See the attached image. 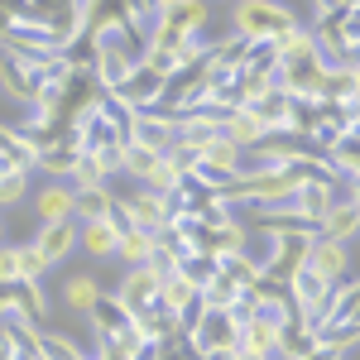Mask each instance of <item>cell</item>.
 Wrapping results in <instances>:
<instances>
[{"label": "cell", "mask_w": 360, "mask_h": 360, "mask_svg": "<svg viewBox=\"0 0 360 360\" xmlns=\"http://www.w3.org/2000/svg\"><path fill=\"white\" fill-rule=\"evenodd\" d=\"M207 25H212V5H207V0H178V5L159 10L154 29L144 34V53H173L178 44L202 39Z\"/></svg>", "instance_id": "obj_1"}, {"label": "cell", "mask_w": 360, "mask_h": 360, "mask_svg": "<svg viewBox=\"0 0 360 360\" xmlns=\"http://www.w3.org/2000/svg\"><path fill=\"white\" fill-rule=\"evenodd\" d=\"M86 58H91V82L101 86V91H115V86L139 68L144 39H135L130 29H120V34H111V39H96Z\"/></svg>", "instance_id": "obj_2"}, {"label": "cell", "mask_w": 360, "mask_h": 360, "mask_svg": "<svg viewBox=\"0 0 360 360\" xmlns=\"http://www.w3.org/2000/svg\"><path fill=\"white\" fill-rule=\"evenodd\" d=\"M231 34H240L245 44H269L278 34H288L293 25H303L288 5H278V0H236V10H231Z\"/></svg>", "instance_id": "obj_3"}, {"label": "cell", "mask_w": 360, "mask_h": 360, "mask_svg": "<svg viewBox=\"0 0 360 360\" xmlns=\"http://www.w3.org/2000/svg\"><path fill=\"white\" fill-rule=\"evenodd\" d=\"M183 336H188V351L202 360V356H212V351H236V341H240V322H236L231 312H202Z\"/></svg>", "instance_id": "obj_4"}, {"label": "cell", "mask_w": 360, "mask_h": 360, "mask_svg": "<svg viewBox=\"0 0 360 360\" xmlns=\"http://www.w3.org/2000/svg\"><path fill=\"white\" fill-rule=\"evenodd\" d=\"M303 269H312L322 283H336V278L351 274V245L327 240V236H312L307 240V255H303Z\"/></svg>", "instance_id": "obj_5"}, {"label": "cell", "mask_w": 360, "mask_h": 360, "mask_svg": "<svg viewBox=\"0 0 360 360\" xmlns=\"http://www.w3.org/2000/svg\"><path fill=\"white\" fill-rule=\"evenodd\" d=\"M336 322H360V288L356 278H336L332 288H327V298H322V312H317V322H312V332L317 327H336Z\"/></svg>", "instance_id": "obj_6"}, {"label": "cell", "mask_w": 360, "mask_h": 360, "mask_svg": "<svg viewBox=\"0 0 360 360\" xmlns=\"http://www.w3.org/2000/svg\"><path fill=\"white\" fill-rule=\"evenodd\" d=\"M115 101H120V106H130L135 115L149 111V106H159V101H164V77H159L154 68H144V63H139L135 72L115 86Z\"/></svg>", "instance_id": "obj_7"}, {"label": "cell", "mask_w": 360, "mask_h": 360, "mask_svg": "<svg viewBox=\"0 0 360 360\" xmlns=\"http://www.w3.org/2000/svg\"><path fill=\"white\" fill-rule=\"evenodd\" d=\"M86 322H91V341H96V351H101V346H106L111 336H120L125 327H135L130 307L120 303L115 293H101V298H96V307L86 312ZM96 351H91V356H96Z\"/></svg>", "instance_id": "obj_8"}, {"label": "cell", "mask_w": 360, "mask_h": 360, "mask_svg": "<svg viewBox=\"0 0 360 360\" xmlns=\"http://www.w3.org/2000/svg\"><path fill=\"white\" fill-rule=\"evenodd\" d=\"M159 283H164V278L154 274V269L135 264V269H125L120 288H115V298H120V303L130 307V317H139V312H149V307L159 303Z\"/></svg>", "instance_id": "obj_9"}, {"label": "cell", "mask_w": 360, "mask_h": 360, "mask_svg": "<svg viewBox=\"0 0 360 360\" xmlns=\"http://www.w3.org/2000/svg\"><path fill=\"white\" fill-rule=\"evenodd\" d=\"M356 231H360V202H356V197H336L332 207L322 212V221H317V236L341 240V245H351Z\"/></svg>", "instance_id": "obj_10"}, {"label": "cell", "mask_w": 360, "mask_h": 360, "mask_svg": "<svg viewBox=\"0 0 360 360\" xmlns=\"http://www.w3.org/2000/svg\"><path fill=\"white\" fill-rule=\"evenodd\" d=\"M29 245L39 250V255L49 259V269H53V264H63V259L77 250V221H49V226H39V236H34Z\"/></svg>", "instance_id": "obj_11"}, {"label": "cell", "mask_w": 360, "mask_h": 360, "mask_svg": "<svg viewBox=\"0 0 360 360\" xmlns=\"http://www.w3.org/2000/svg\"><path fill=\"white\" fill-rule=\"evenodd\" d=\"M77 159H82V144H77L72 135H58L53 144H44V149H39L34 168H44L53 183H68V173L77 168Z\"/></svg>", "instance_id": "obj_12"}, {"label": "cell", "mask_w": 360, "mask_h": 360, "mask_svg": "<svg viewBox=\"0 0 360 360\" xmlns=\"http://www.w3.org/2000/svg\"><path fill=\"white\" fill-rule=\"evenodd\" d=\"M125 207H130L135 226H139V231H149V236L168 226V197H159V193H144V188H135V193L125 197Z\"/></svg>", "instance_id": "obj_13"}, {"label": "cell", "mask_w": 360, "mask_h": 360, "mask_svg": "<svg viewBox=\"0 0 360 360\" xmlns=\"http://www.w3.org/2000/svg\"><path fill=\"white\" fill-rule=\"evenodd\" d=\"M240 351H250V356L259 360H274V346H278V327L274 322H264V317H245L240 322V341H236Z\"/></svg>", "instance_id": "obj_14"}, {"label": "cell", "mask_w": 360, "mask_h": 360, "mask_svg": "<svg viewBox=\"0 0 360 360\" xmlns=\"http://www.w3.org/2000/svg\"><path fill=\"white\" fill-rule=\"evenodd\" d=\"M72 188L68 183H49L44 193L34 197V212H39V221L49 226V221H72Z\"/></svg>", "instance_id": "obj_15"}, {"label": "cell", "mask_w": 360, "mask_h": 360, "mask_svg": "<svg viewBox=\"0 0 360 360\" xmlns=\"http://www.w3.org/2000/svg\"><path fill=\"white\" fill-rule=\"evenodd\" d=\"M312 346H317V332H312L307 322H288V327H278L274 360H303Z\"/></svg>", "instance_id": "obj_16"}, {"label": "cell", "mask_w": 360, "mask_h": 360, "mask_svg": "<svg viewBox=\"0 0 360 360\" xmlns=\"http://www.w3.org/2000/svg\"><path fill=\"white\" fill-rule=\"evenodd\" d=\"M115 240H120V236L111 231V221H106V217H101V221H77V245H82L86 255L111 259V255H115Z\"/></svg>", "instance_id": "obj_17"}, {"label": "cell", "mask_w": 360, "mask_h": 360, "mask_svg": "<svg viewBox=\"0 0 360 360\" xmlns=\"http://www.w3.org/2000/svg\"><path fill=\"white\" fill-rule=\"evenodd\" d=\"M96 298H101V283H96L91 274H72L68 283H63V307L77 312V317H86V312L96 307Z\"/></svg>", "instance_id": "obj_18"}, {"label": "cell", "mask_w": 360, "mask_h": 360, "mask_svg": "<svg viewBox=\"0 0 360 360\" xmlns=\"http://www.w3.org/2000/svg\"><path fill=\"white\" fill-rule=\"evenodd\" d=\"M15 288H20V322L29 327H39V322H49V293H44V283H29V278H15Z\"/></svg>", "instance_id": "obj_19"}, {"label": "cell", "mask_w": 360, "mask_h": 360, "mask_svg": "<svg viewBox=\"0 0 360 360\" xmlns=\"http://www.w3.org/2000/svg\"><path fill=\"white\" fill-rule=\"evenodd\" d=\"M322 159H327V168H332L336 178H360V139L356 135H341Z\"/></svg>", "instance_id": "obj_20"}, {"label": "cell", "mask_w": 360, "mask_h": 360, "mask_svg": "<svg viewBox=\"0 0 360 360\" xmlns=\"http://www.w3.org/2000/svg\"><path fill=\"white\" fill-rule=\"evenodd\" d=\"M217 274L231 278L236 288H250V283H259V259H255L250 250H240V255H221V259H217Z\"/></svg>", "instance_id": "obj_21"}, {"label": "cell", "mask_w": 360, "mask_h": 360, "mask_svg": "<svg viewBox=\"0 0 360 360\" xmlns=\"http://www.w3.org/2000/svg\"><path fill=\"white\" fill-rule=\"evenodd\" d=\"M193 298H197V288H193V283H188L183 274H168L164 283H159V307H164L173 322H178V312L193 303Z\"/></svg>", "instance_id": "obj_22"}, {"label": "cell", "mask_w": 360, "mask_h": 360, "mask_svg": "<svg viewBox=\"0 0 360 360\" xmlns=\"http://www.w3.org/2000/svg\"><path fill=\"white\" fill-rule=\"evenodd\" d=\"M77 202H72V221H101L106 217V207L115 202L111 188H86V193H72Z\"/></svg>", "instance_id": "obj_23"}, {"label": "cell", "mask_w": 360, "mask_h": 360, "mask_svg": "<svg viewBox=\"0 0 360 360\" xmlns=\"http://www.w3.org/2000/svg\"><path fill=\"white\" fill-rule=\"evenodd\" d=\"M197 298H202V307H207V312H231V307H236V298H240V288H236V283H231V278H212V283H202V288H197Z\"/></svg>", "instance_id": "obj_24"}, {"label": "cell", "mask_w": 360, "mask_h": 360, "mask_svg": "<svg viewBox=\"0 0 360 360\" xmlns=\"http://www.w3.org/2000/svg\"><path fill=\"white\" fill-rule=\"evenodd\" d=\"M0 86H5V96H15V101H34V82H29V72L15 63V58H0Z\"/></svg>", "instance_id": "obj_25"}, {"label": "cell", "mask_w": 360, "mask_h": 360, "mask_svg": "<svg viewBox=\"0 0 360 360\" xmlns=\"http://www.w3.org/2000/svg\"><path fill=\"white\" fill-rule=\"evenodd\" d=\"M149 250H154V236H149V231H125V236H120V240H115V255H120V259H125V269H135V264H144V259H149Z\"/></svg>", "instance_id": "obj_26"}, {"label": "cell", "mask_w": 360, "mask_h": 360, "mask_svg": "<svg viewBox=\"0 0 360 360\" xmlns=\"http://www.w3.org/2000/svg\"><path fill=\"white\" fill-rule=\"evenodd\" d=\"M39 356L44 360H91L77 341H68V336H58V332H44V327H39Z\"/></svg>", "instance_id": "obj_27"}, {"label": "cell", "mask_w": 360, "mask_h": 360, "mask_svg": "<svg viewBox=\"0 0 360 360\" xmlns=\"http://www.w3.org/2000/svg\"><path fill=\"white\" fill-rule=\"evenodd\" d=\"M178 178H183V173L168 164V159H159V164L139 178V188H144V193H159V197H173V193H178Z\"/></svg>", "instance_id": "obj_28"}, {"label": "cell", "mask_w": 360, "mask_h": 360, "mask_svg": "<svg viewBox=\"0 0 360 360\" xmlns=\"http://www.w3.org/2000/svg\"><path fill=\"white\" fill-rule=\"evenodd\" d=\"M360 341V322H336V327H317V346H332V351H356Z\"/></svg>", "instance_id": "obj_29"}, {"label": "cell", "mask_w": 360, "mask_h": 360, "mask_svg": "<svg viewBox=\"0 0 360 360\" xmlns=\"http://www.w3.org/2000/svg\"><path fill=\"white\" fill-rule=\"evenodd\" d=\"M68 188H72V193H86V188H106V173H101V164H96L91 154H82V159H77V168L68 173Z\"/></svg>", "instance_id": "obj_30"}, {"label": "cell", "mask_w": 360, "mask_h": 360, "mask_svg": "<svg viewBox=\"0 0 360 360\" xmlns=\"http://www.w3.org/2000/svg\"><path fill=\"white\" fill-rule=\"evenodd\" d=\"M144 346H149V341L139 336V327H125V332L111 336V341H106L101 351H106V356H115V360H135L139 351H144Z\"/></svg>", "instance_id": "obj_31"}, {"label": "cell", "mask_w": 360, "mask_h": 360, "mask_svg": "<svg viewBox=\"0 0 360 360\" xmlns=\"http://www.w3.org/2000/svg\"><path fill=\"white\" fill-rule=\"evenodd\" d=\"M178 274L188 278L193 288H202V283H212V278H217V259H212V255H188V259L178 264Z\"/></svg>", "instance_id": "obj_32"}, {"label": "cell", "mask_w": 360, "mask_h": 360, "mask_svg": "<svg viewBox=\"0 0 360 360\" xmlns=\"http://www.w3.org/2000/svg\"><path fill=\"white\" fill-rule=\"evenodd\" d=\"M159 164V154H149V149H139V144H125V149H120V173H130V178H144V173H149V168Z\"/></svg>", "instance_id": "obj_33"}, {"label": "cell", "mask_w": 360, "mask_h": 360, "mask_svg": "<svg viewBox=\"0 0 360 360\" xmlns=\"http://www.w3.org/2000/svg\"><path fill=\"white\" fill-rule=\"evenodd\" d=\"M44 274H49V259L39 255V250L29 245H20V278H29V283H44Z\"/></svg>", "instance_id": "obj_34"}, {"label": "cell", "mask_w": 360, "mask_h": 360, "mask_svg": "<svg viewBox=\"0 0 360 360\" xmlns=\"http://www.w3.org/2000/svg\"><path fill=\"white\" fill-rule=\"evenodd\" d=\"M29 197V173H5L0 178V207H20Z\"/></svg>", "instance_id": "obj_35"}, {"label": "cell", "mask_w": 360, "mask_h": 360, "mask_svg": "<svg viewBox=\"0 0 360 360\" xmlns=\"http://www.w3.org/2000/svg\"><path fill=\"white\" fill-rule=\"evenodd\" d=\"M106 221H111L115 236H125V231H135V217H130V207H125V197H115L111 207H106Z\"/></svg>", "instance_id": "obj_36"}, {"label": "cell", "mask_w": 360, "mask_h": 360, "mask_svg": "<svg viewBox=\"0 0 360 360\" xmlns=\"http://www.w3.org/2000/svg\"><path fill=\"white\" fill-rule=\"evenodd\" d=\"M20 278V245H0V283Z\"/></svg>", "instance_id": "obj_37"}, {"label": "cell", "mask_w": 360, "mask_h": 360, "mask_svg": "<svg viewBox=\"0 0 360 360\" xmlns=\"http://www.w3.org/2000/svg\"><path fill=\"white\" fill-rule=\"evenodd\" d=\"M144 269H154V274L159 278H168V274H178V259H173V255H168V250H149V259H144Z\"/></svg>", "instance_id": "obj_38"}, {"label": "cell", "mask_w": 360, "mask_h": 360, "mask_svg": "<svg viewBox=\"0 0 360 360\" xmlns=\"http://www.w3.org/2000/svg\"><path fill=\"white\" fill-rule=\"evenodd\" d=\"M15 312H20V288L15 283H0V322L15 317Z\"/></svg>", "instance_id": "obj_39"}, {"label": "cell", "mask_w": 360, "mask_h": 360, "mask_svg": "<svg viewBox=\"0 0 360 360\" xmlns=\"http://www.w3.org/2000/svg\"><path fill=\"white\" fill-rule=\"evenodd\" d=\"M303 360H346V351H332V346H312Z\"/></svg>", "instance_id": "obj_40"}, {"label": "cell", "mask_w": 360, "mask_h": 360, "mask_svg": "<svg viewBox=\"0 0 360 360\" xmlns=\"http://www.w3.org/2000/svg\"><path fill=\"white\" fill-rule=\"evenodd\" d=\"M5 34H10V5L0 0V39H5Z\"/></svg>", "instance_id": "obj_41"}, {"label": "cell", "mask_w": 360, "mask_h": 360, "mask_svg": "<svg viewBox=\"0 0 360 360\" xmlns=\"http://www.w3.org/2000/svg\"><path fill=\"white\" fill-rule=\"evenodd\" d=\"M312 5H332V10H356V0H312Z\"/></svg>", "instance_id": "obj_42"}, {"label": "cell", "mask_w": 360, "mask_h": 360, "mask_svg": "<svg viewBox=\"0 0 360 360\" xmlns=\"http://www.w3.org/2000/svg\"><path fill=\"white\" fill-rule=\"evenodd\" d=\"M231 360H259V356H250V351H240V346H236V351H231Z\"/></svg>", "instance_id": "obj_43"}, {"label": "cell", "mask_w": 360, "mask_h": 360, "mask_svg": "<svg viewBox=\"0 0 360 360\" xmlns=\"http://www.w3.org/2000/svg\"><path fill=\"white\" fill-rule=\"evenodd\" d=\"M168 5H178V0H154V10H168Z\"/></svg>", "instance_id": "obj_44"}, {"label": "cell", "mask_w": 360, "mask_h": 360, "mask_svg": "<svg viewBox=\"0 0 360 360\" xmlns=\"http://www.w3.org/2000/svg\"><path fill=\"white\" fill-rule=\"evenodd\" d=\"M0 245H5V221H0Z\"/></svg>", "instance_id": "obj_45"}, {"label": "cell", "mask_w": 360, "mask_h": 360, "mask_svg": "<svg viewBox=\"0 0 360 360\" xmlns=\"http://www.w3.org/2000/svg\"><path fill=\"white\" fill-rule=\"evenodd\" d=\"M5 5H10V0H5Z\"/></svg>", "instance_id": "obj_46"}]
</instances>
